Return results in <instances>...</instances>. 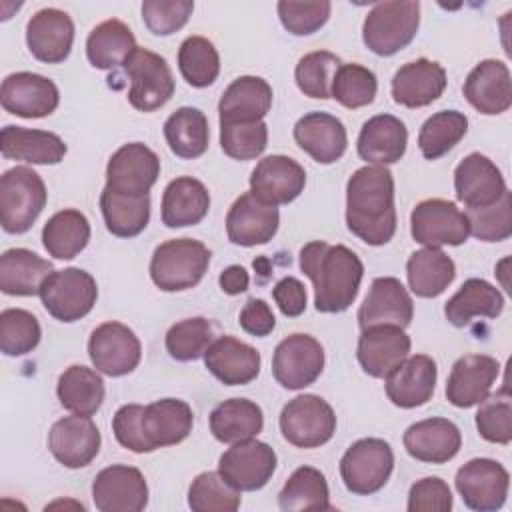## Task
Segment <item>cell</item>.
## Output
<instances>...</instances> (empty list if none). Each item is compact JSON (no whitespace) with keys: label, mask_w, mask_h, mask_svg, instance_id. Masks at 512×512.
<instances>
[{"label":"cell","mask_w":512,"mask_h":512,"mask_svg":"<svg viewBox=\"0 0 512 512\" xmlns=\"http://www.w3.org/2000/svg\"><path fill=\"white\" fill-rule=\"evenodd\" d=\"M346 226L370 246H384L396 232L394 178L386 166L358 168L346 184Z\"/></svg>","instance_id":"6da1fadb"},{"label":"cell","mask_w":512,"mask_h":512,"mask_svg":"<svg viewBox=\"0 0 512 512\" xmlns=\"http://www.w3.org/2000/svg\"><path fill=\"white\" fill-rule=\"evenodd\" d=\"M192 408L178 398L152 404H124L112 418V432L120 446L136 454L180 444L192 432Z\"/></svg>","instance_id":"7a4b0ae2"},{"label":"cell","mask_w":512,"mask_h":512,"mask_svg":"<svg viewBox=\"0 0 512 512\" xmlns=\"http://www.w3.org/2000/svg\"><path fill=\"white\" fill-rule=\"evenodd\" d=\"M300 270L314 286V306L324 314H338L352 306L364 276V264L344 244L322 240L300 250Z\"/></svg>","instance_id":"3957f363"},{"label":"cell","mask_w":512,"mask_h":512,"mask_svg":"<svg viewBox=\"0 0 512 512\" xmlns=\"http://www.w3.org/2000/svg\"><path fill=\"white\" fill-rule=\"evenodd\" d=\"M48 200L46 184L28 166H14L0 176V224L8 234L32 228Z\"/></svg>","instance_id":"277c9868"},{"label":"cell","mask_w":512,"mask_h":512,"mask_svg":"<svg viewBox=\"0 0 512 512\" xmlns=\"http://www.w3.org/2000/svg\"><path fill=\"white\" fill-rule=\"evenodd\" d=\"M210 250L194 238L162 242L150 260V278L164 292L194 288L206 274Z\"/></svg>","instance_id":"5b68a950"},{"label":"cell","mask_w":512,"mask_h":512,"mask_svg":"<svg viewBox=\"0 0 512 512\" xmlns=\"http://www.w3.org/2000/svg\"><path fill=\"white\" fill-rule=\"evenodd\" d=\"M420 26V4L412 0L378 2L366 14L362 40L378 56H392L406 48Z\"/></svg>","instance_id":"8992f818"},{"label":"cell","mask_w":512,"mask_h":512,"mask_svg":"<svg viewBox=\"0 0 512 512\" xmlns=\"http://www.w3.org/2000/svg\"><path fill=\"white\" fill-rule=\"evenodd\" d=\"M394 470V452L382 438H362L340 458V476L348 492L370 496L384 488Z\"/></svg>","instance_id":"52a82bcc"},{"label":"cell","mask_w":512,"mask_h":512,"mask_svg":"<svg viewBox=\"0 0 512 512\" xmlns=\"http://www.w3.org/2000/svg\"><path fill=\"white\" fill-rule=\"evenodd\" d=\"M96 298V280L82 268L54 270L40 288L42 306L60 322H76L84 318L94 308Z\"/></svg>","instance_id":"ba28073f"},{"label":"cell","mask_w":512,"mask_h":512,"mask_svg":"<svg viewBox=\"0 0 512 512\" xmlns=\"http://www.w3.org/2000/svg\"><path fill=\"white\" fill-rule=\"evenodd\" d=\"M280 432L296 448H318L336 432L332 406L316 394L292 398L280 412Z\"/></svg>","instance_id":"9c48e42d"},{"label":"cell","mask_w":512,"mask_h":512,"mask_svg":"<svg viewBox=\"0 0 512 512\" xmlns=\"http://www.w3.org/2000/svg\"><path fill=\"white\" fill-rule=\"evenodd\" d=\"M130 80L128 102L140 112L162 108L174 94V78L168 62L146 48H136L124 64Z\"/></svg>","instance_id":"30bf717a"},{"label":"cell","mask_w":512,"mask_h":512,"mask_svg":"<svg viewBox=\"0 0 512 512\" xmlns=\"http://www.w3.org/2000/svg\"><path fill=\"white\" fill-rule=\"evenodd\" d=\"M410 234L418 244L440 248L460 246L470 236L466 214L450 200L428 198L414 206L410 214Z\"/></svg>","instance_id":"8fae6325"},{"label":"cell","mask_w":512,"mask_h":512,"mask_svg":"<svg viewBox=\"0 0 512 512\" xmlns=\"http://www.w3.org/2000/svg\"><path fill=\"white\" fill-rule=\"evenodd\" d=\"M324 370V348L310 334H290L278 342L272 356V374L286 390H302Z\"/></svg>","instance_id":"7c38bea8"},{"label":"cell","mask_w":512,"mask_h":512,"mask_svg":"<svg viewBox=\"0 0 512 512\" xmlns=\"http://www.w3.org/2000/svg\"><path fill=\"white\" fill-rule=\"evenodd\" d=\"M454 484L470 510L496 512L506 502L510 474L492 458H474L458 468Z\"/></svg>","instance_id":"4fadbf2b"},{"label":"cell","mask_w":512,"mask_h":512,"mask_svg":"<svg viewBox=\"0 0 512 512\" xmlns=\"http://www.w3.org/2000/svg\"><path fill=\"white\" fill-rule=\"evenodd\" d=\"M88 356L98 372L118 378L130 374L140 364L142 346L132 328L112 320L92 330Z\"/></svg>","instance_id":"5bb4252c"},{"label":"cell","mask_w":512,"mask_h":512,"mask_svg":"<svg viewBox=\"0 0 512 512\" xmlns=\"http://www.w3.org/2000/svg\"><path fill=\"white\" fill-rule=\"evenodd\" d=\"M276 452L260 440L234 442L218 460L222 478L240 492H254L268 484L276 470Z\"/></svg>","instance_id":"9a60e30c"},{"label":"cell","mask_w":512,"mask_h":512,"mask_svg":"<svg viewBox=\"0 0 512 512\" xmlns=\"http://www.w3.org/2000/svg\"><path fill=\"white\" fill-rule=\"evenodd\" d=\"M92 500L100 512H140L148 504L146 478L134 466L112 464L96 474Z\"/></svg>","instance_id":"2e32d148"},{"label":"cell","mask_w":512,"mask_h":512,"mask_svg":"<svg viewBox=\"0 0 512 512\" xmlns=\"http://www.w3.org/2000/svg\"><path fill=\"white\" fill-rule=\"evenodd\" d=\"M158 176L160 158L142 142L120 146L106 164V186L130 196H146Z\"/></svg>","instance_id":"e0dca14e"},{"label":"cell","mask_w":512,"mask_h":512,"mask_svg":"<svg viewBox=\"0 0 512 512\" xmlns=\"http://www.w3.org/2000/svg\"><path fill=\"white\" fill-rule=\"evenodd\" d=\"M2 108L20 118L50 116L60 102L58 86L34 72H14L2 80L0 86Z\"/></svg>","instance_id":"ac0fdd59"},{"label":"cell","mask_w":512,"mask_h":512,"mask_svg":"<svg viewBox=\"0 0 512 512\" xmlns=\"http://www.w3.org/2000/svg\"><path fill=\"white\" fill-rule=\"evenodd\" d=\"M102 436L90 416L74 414L56 420L48 432L52 456L66 468H84L100 452Z\"/></svg>","instance_id":"d6986e66"},{"label":"cell","mask_w":512,"mask_h":512,"mask_svg":"<svg viewBox=\"0 0 512 512\" xmlns=\"http://www.w3.org/2000/svg\"><path fill=\"white\" fill-rule=\"evenodd\" d=\"M278 224V208L262 202L252 192L236 198L226 214L228 240L244 248L270 242L278 232Z\"/></svg>","instance_id":"ffe728a7"},{"label":"cell","mask_w":512,"mask_h":512,"mask_svg":"<svg viewBox=\"0 0 512 512\" xmlns=\"http://www.w3.org/2000/svg\"><path fill=\"white\" fill-rule=\"evenodd\" d=\"M306 186L304 168L290 156L262 158L250 174V192L266 204L280 206L296 200Z\"/></svg>","instance_id":"44dd1931"},{"label":"cell","mask_w":512,"mask_h":512,"mask_svg":"<svg viewBox=\"0 0 512 512\" xmlns=\"http://www.w3.org/2000/svg\"><path fill=\"white\" fill-rule=\"evenodd\" d=\"M410 352V336L400 326L376 324L362 328L358 338V362L372 378H386Z\"/></svg>","instance_id":"7402d4cb"},{"label":"cell","mask_w":512,"mask_h":512,"mask_svg":"<svg viewBox=\"0 0 512 512\" xmlns=\"http://www.w3.org/2000/svg\"><path fill=\"white\" fill-rule=\"evenodd\" d=\"M500 364L488 354H466L458 358L446 382V398L456 408L480 404L492 390Z\"/></svg>","instance_id":"603a6c76"},{"label":"cell","mask_w":512,"mask_h":512,"mask_svg":"<svg viewBox=\"0 0 512 512\" xmlns=\"http://www.w3.org/2000/svg\"><path fill=\"white\" fill-rule=\"evenodd\" d=\"M456 198L466 208L490 206L508 190L500 168L484 154L472 152L454 170Z\"/></svg>","instance_id":"cb8c5ba5"},{"label":"cell","mask_w":512,"mask_h":512,"mask_svg":"<svg viewBox=\"0 0 512 512\" xmlns=\"http://www.w3.org/2000/svg\"><path fill=\"white\" fill-rule=\"evenodd\" d=\"M414 316V302L404 284L394 276L374 278L364 302L358 308L360 328L392 324L406 328Z\"/></svg>","instance_id":"d4e9b609"},{"label":"cell","mask_w":512,"mask_h":512,"mask_svg":"<svg viewBox=\"0 0 512 512\" xmlns=\"http://www.w3.org/2000/svg\"><path fill=\"white\" fill-rule=\"evenodd\" d=\"M74 42V22L60 8H42L26 24L30 54L46 64H60L68 58Z\"/></svg>","instance_id":"484cf974"},{"label":"cell","mask_w":512,"mask_h":512,"mask_svg":"<svg viewBox=\"0 0 512 512\" xmlns=\"http://www.w3.org/2000/svg\"><path fill=\"white\" fill-rule=\"evenodd\" d=\"M438 368L436 362L426 354L406 356L388 376L384 378L386 396L398 408H416L426 404L436 388Z\"/></svg>","instance_id":"4316f807"},{"label":"cell","mask_w":512,"mask_h":512,"mask_svg":"<svg viewBox=\"0 0 512 512\" xmlns=\"http://www.w3.org/2000/svg\"><path fill=\"white\" fill-rule=\"evenodd\" d=\"M464 98L486 116H496L512 106V80L506 62L488 58L476 64L464 80Z\"/></svg>","instance_id":"83f0119b"},{"label":"cell","mask_w":512,"mask_h":512,"mask_svg":"<svg viewBox=\"0 0 512 512\" xmlns=\"http://www.w3.org/2000/svg\"><path fill=\"white\" fill-rule=\"evenodd\" d=\"M204 364L222 384L242 386L260 374L262 358L254 346L234 336H220L204 352Z\"/></svg>","instance_id":"f1b7e54d"},{"label":"cell","mask_w":512,"mask_h":512,"mask_svg":"<svg viewBox=\"0 0 512 512\" xmlns=\"http://www.w3.org/2000/svg\"><path fill=\"white\" fill-rule=\"evenodd\" d=\"M446 82V70L442 64L418 58L396 70L392 78V98L400 106L422 108L442 96Z\"/></svg>","instance_id":"f546056e"},{"label":"cell","mask_w":512,"mask_h":512,"mask_svg":"<svg viewBox=\"0 0 512 512\" xmlns=\"http://www.w3.org/2000/svg\"><path fill=\"white\" fill-rule=\"evenodd\" d=\"M296 144L318 164L340 160L348 146V134L340 118L326 112H308L294 124Z\"/></svg>","instance_id":"4dcf8cb0"},{"label":"cell","mask_w":512,"mask_h":512,"mask_svg":"<svg viewBox=\"0 0 512 512\" xmlns=\"http://www.w3.org/2000/svg\"><path fill=\"white\" fill-rule=\"evenodd\" d=\"M462 446L458 426L448 418H426L414 422L404 432L406 452L428 464H444L452 460Z\"/></svg>","instance_id":"1f68e13d"},{"label":"cell","mask_w":512,"mask_h":512,"mask_svg":"<svg viewBox=\"0 0 512 512\" xmlns=\"http://www.w3.org/2000/svg\"><path fill=\"white\" fill-rule=\"evenodd\" d=\"M408 144V130L404 122L392 114H376L362 124L356 150L368 164H394L398 162Z\"/></svg>","instance_id":"d6a6232c"},{"label":"cell","mask_w":512,"mask_h":512,"mask_svg":"<svg viewBox=\"0 0 512 512\" xmlns=\"http://www.w3.org/2000/svg\"><path fill=\"white\" fill-rule=\"evenodd\" d=\"M64 140L48 130L8 124L0 132V152L6 160L28 164H58L66 156Z\"/></svg>","instance_id":"836d02e7"},{"label":"cell","mask_w":512,"mask_h":512,"mask_svg":"<svg viewBox=\"0 0 512 512\" xmlns=\"http://www.w3.org/2000/svg\"><path fill=\"white\" fill-rule=\"evenodd\" d=\"M272 106V86L260 76H240L224 90L218 102L220 122H256Z\"/></svg>","instance_id":"e575fe53"},{"label":"cell","mask_w":512,"mask_h":512,"mask_svg":"<svg viewBox=\"0 0 512 512\" xmlns=\"http://www.w3.org/2000/svg\"><path fill=\"white\" fill-rule=\"evenodd\" d=\"M208 210V188L192 176H178L162 194V224L168 228L194 226L204 220Z\"/></svg>","instance_id":"d590c367"},{"label":"cell","mask_w":512,"mask_h":512,"mask_svg":"<svg viewBox=\"0 0 512 512\" xmlns=\"http://www.w3.org/2000/svg\"><path fill=\"white\" fill-rule=\"evenodd\" d=\"M54 272L50 260L28 248H10L0 256V290L8 296L40 294L44 280Z\"/></svg>","instance_id":"8d00e7d4"},{"label":"cell","mask_w":512,"mask_h":512,"mask_svg":"<svg viewBox=\"0 0 512 512\" xmlns=\"http://www.w3.org/2000/svg\"><path fill=\"white\" fill-rule=\"evenodd\" d=\"M504 310V296L502 292L482 278H468L458 292L446 302L444 316L446 320L456 326L464 328L476 316L496 318Z\"/></svg>","instance_id":"74e56055"},{"label":"cell","mask_w":512,"mask_h":512,"mask_svg":"<svg viewBox=\"0 0 512 512\" xmlns=\"http://www.w3.org/2000/svg\"><path fill=\"white\" fill-rule=\"evenodd\" d=\"M136 48L132 30L118 18H110L94 26L86 40L88 62L98 70L124 68Z\"/></svg>","instance_id":"f35d334b"},{"label":"cell","mask_w":512,"mask_h":512,"mask_svg":"<svg viewBox=\"0 0 512 512\" xmlns=\"http://www.w3.org/2000/svg\"><path fill=\"white\" fill-rule=\"evenodd\" d=\"M210 432L222 444L254 438L264 428L262 408L248 398H230L210 412Z\"/></svg>","instance_id":"ab89813d"},{"label":"cell","mask_w":512,"mask_h":512,"mask_svg":"<svg viewBox=\"0 0 512 512\" xmlns=\"http://www.w3.org/2000/svg\"><path fill=\"white\" fill-rule=\"evenodd\" d=\"M406 278L410 290L420 298L440 296L456 278L454 260L440 248L424 246L410 254L406 264Z\"/></svg>","instance_id":"60d3db41"},{"label":"cell","mask_w":512,"mask_h":512,"mask_svg":"<svg viewBox=\"0 0 512 512\" xmlns=\"http://www.w3.org/2000/svg\"><path fill=\"white\" fill-rule=\"evenodd\" d=\"M56 394L62 408H66L68 412L92 416L100 410L106 390L98 370L82 364H72L60 374Z\"/></svg>","instance_id":"b9f144b4"},{"label":"cell","mask_w":512,"mask_h":512,"mask_svg":"<svg viewBox=\"0 0 512 512\" xmlns=\"http://www.w3.org/2000/svg\"><path fill=\"white\" fill-rule=\"evenodd\" d=\"M164 138L172 154L178 158H200L208 150L210 140L206 114L192 106L178 108L164 122Z\"/></svg>","instance_id":"7bdbcfd3"},{"label":"cell","mask_w":512,"mask_h":512,"mask_svg":"<svg viewBox=\"0 0 512 512\" xmlns=\"http://www.w3.org/2000/svg\"><path fill=\"white\" fill-rule=\"evenodd\" d=\"M100 210L110 234L118 238L138 236L150 220V196H130L104 186Z\"/></svg>","instance_id":"ee69618b"},{"label":"cell","mask_w":512,"mask_h":512,"mask_svg":"<svg viewBox=\"0 0 512 512\" xmlns=\"http://www.w3.org/2000/svg\"><path fill=\"white\" fill-rule=\"evenodd\" d=\"M88 240L90 222L76 208L56 212L42 228V244L56 260H72L86 248Z\"/></svg>","instance_id":"f6af8a7d"},{"label":"cell","mask_w":512,"mask_h":512,"mask_svg":"<svg viewBox=\"0 0 512 512\" xmlns=\"http://www.w3.org/2000/svg\"><path fill=\"white\" fill-rule=\"evenodd\" d=\"M278 506L284 512L332 510L324 474L312 466L296 468L278 494Z\"/></svg>","instance_id":"bcb514c9"},{"label":"cell","mask_w":512,"mask_h":512,"mask_svg":"<svg viewBox=\"0 0 512 512\" xmlns=\"http://www.w3.org/2000/svg\"><path fill=\"white\" fill-rule=\"evenodd\" d=\"M466 130V114L458 110H440L422 124L418 134V148L426 160H438L464 138Z\"/></svg>","instance_id":"7dc6e473"},{"label":"cell","mask_w":512,"mask_h":512,"mask_svg":"<svg viewBox=\"0 0 512 512\" xmlns=\"http://www.w3.org/2000/svg\"><path fill=\"white\" fill-rule=\"evenodd\" d=\"M178 68L182 78L194 88L214 84L220 74V56L216 46L204 36H188L178 50Z\"/></svg>","instance_id":"c3c4849f"},{"label":"cell","mask_w":512,"mask_h":512,"mask_svg":"<svg viewBox=\"0 0 512 512\" xmlns=\"http://www.w3.org/2000/svg\"><path fill=\"white\" fill-rule=\"evenodd\" d=\"M240 502V490L228 484L220 472H202L188 488V506L194 512H234Z\"/></svg>","instance_id":"681fc988"},{"label":"cell","mask_w":512,"mask_h":512,"mask_svg":"<svg viewBox=\"0 0 512 512\" xmlns=\"http://www.w3.org/2000/svg\"><path fill=\"white\" fill-rule=\"evenodd\" d=\"M340 64V58L328 50L304 54L294 70V78L300 92L316 100L332 98V80Z\"/></svg>","instance_id":"f907efd6"},{"label":"cell","mask_w":512,"mask_h":512,"mask_svg":"<svg viewBox=\"0 0 512 512\" xmlns=\"http://www.w3.org/2000/svg\"><path fill=\"white\" fill-rule=\"evenodd\" d=\"M214 328L204 316H194V318H184L176 324H172L166 332V352L178 360V362H190L208 350L212 344Z\"/></svg>","instance_id":"816d5d0a"},{"label":"cell","mask_w":512,"mask_h":512,"mask_svg":"<svg viewBox=\"0 0 512 512\" xmlns=\"http://www.w3.org/2000/svg\"><path fill=\"white\" fill-rule=\"evenodd\" d=\"M376 90V74L370 68L354 62L340 64L332 80V98L350 110L372 104Z\"/></svg>","instance_id":"f5cc1de1"},{"label":"cell","mask_w":512,"mask_h":512,"mask_svg":"<svg viewBox=\"0 0 512 512\" xmlns=\"http://www.w3.org/2000/svg\"><path fill=\"white\" fill-rule=\"evenodd\" d=\"M42 338L38 318L22 308H6L0 314V350L6 356L32 352Z\"/></svg>","instance_id":"db71d44e"},{"label":"cell","mask_w":512,"mask_h":512,"mask_svg":"<svg viewBox=\"0 0 512 512\" xmlns=\"http://www.w3.org/2000/svg\"><path fill=\"white\" fill-rule=\"evenodd\" d=\"M478 434L492 444H510L512 440V396L508 384L488 394L476 412Z\"/></svg>","instance_id":"11a10c76"},{"label":"cell","mask_w":512,"mask_h":512,"mask_svg":"<svg viewBox=\"0 0 512 512\" xmlns=\"http://www.w3.org/2000/svg\"><path fill=\"white\" fill-rule=\"evenodd\" d=\"M220 146L234 160H254L268 146V126L256 122H220Z\"/></svg>","instance_id":"9f6ffc18"},{"label":"cell","mask_w":512,"mask_h":512,"mask_svg":"<svg viewBox=\"0 0 512 512\" xmlns=\"http://www.w3.org/2000/svg\"><path fill=\"white\" fill-rule=\"evenodd\" d=\"M470 234L482 242H502L512 234V196L506 190L500 200L466 212Z\"/></svg>","instance_id":"6f0895ef"},{"label":"cell","mask_w":512,"mask_h":512,"mask_svg":"<svg viewBox=\"0 0 512 512\" xmlns=\"http://www.w3.org/2000/svg\"><path fill=\"white\" fill-rule=\"evenodd\" d=\"M278 18L282 26L294 34V36H308L316 30H320L332 12V4L328 0L318 2H292V0H280L278 6Z\"/></svg>","instance_id":"680465c9"},{"label":"cell","mask_w":512,"mask_h":512,"mask_svg":"<svg viewBox=\"0 0 512 512\" xmlns=\"http://www.w3.org/2000/svg\"><path fill=\"white\" fill-rule=\"evenodd\" d=\"M194 10L192 0H146L142 2V20L156 36L178 32Z\"/></svg>","instance_id":"91938a15"},{"label":"cell","mask_w":512,"mask_h":512,"mask_svg":"<svg viewBox=\"0 0 512 512\" xmlns=\"http://www.w3.org/2000/svg\"><path fill=\"white\" fill-rule=\"evenodd\" d=\"M406 508L408 512H450V486L438 476H426L410 486Z\"/></svg>","instance_id":"94428289"},{"label":"cell","mask_w":512,"mask_h":512,"mask_svg":"<svg viewBox=\"0 0 512 512\" xmlns=\"http://www.w3.org/2000/svg\"><path fill=\"white\" fill-rule=\"evenodd\" d=\"M238 322L244 332H248L250 336H256V338L268 336L276 326L274 312H272L270 304L262 298H250L244 304V308L240 310Z\"/></svg>","instance_id":"6125c7cd"},{"label":"cell","mask_w":512,"mask_h":512,"mask_svg":"<svg viewBox=\"0 0 512 512\" xmlns=\"http://www.w3.org/2000/svg\"><path fill=\"white\" fill-rule=\"evenodd\" d=\"M272 298L280 312L288 318H296L306 310V288L294 276L280 278L272 288Z\"/></svg>","instance_id":"be15d7a7"},{"label":"cell","mask_w":512,"mask_h":512,"mask_svg":"<svg viewBox=\"0 0 512 512\" xmlns=\"http://www.w3.org/2000/svg\"><path fill=\"white\" fill-rule=\"evenodd\" d=\"M218 284H220L222 292H226L230 296H236V294H242V292L248 290L250 276H248L246 268H242L238 264H232V266L222 270V274L218 278Z\"/></svg>","instance_id":"e7e4bbea"}]
</instances>
